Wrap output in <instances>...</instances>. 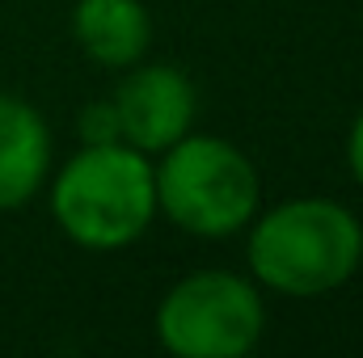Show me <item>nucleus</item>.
Here are the masks:
<instances>
[{"label": "nucleus", "instance_id": "nucleus-2", "mask_svg": "<svg viewBox=\"0 0 363 358\" xmlns=\"http://www.w3.org/2000/svg\"><path fill=\"white\" fill-rule=\"evenodd\" d=\"M51 215L60 232L89 253L135 245L157 219L152 156L123 139L81 144L51 178Z\"/></svg>", "mask_w": 363, "mask_h": 358}, {"label": "nucleus", "instance_id": "nucleus-5", "mask_svg": "<svg viewBox=\"0 0 363 358\" xmlns=\"http://www.w3.org/2000/svg\"><path fill=\"white\" fill-rule=\"evenodd\" d=\"M127 76L114 89V114H118V139L140 148L144 156L165 152L186 131H194L199 118V89L174 64H131Z\"/></svg>", "mask_w": 363, "mask_h": 358}, {"label": "nucleus", "instance_id": "nucleus-6", "mask_svg": "<svg viewBox=\"0 0 363 358\" xmlns=\"http://www.w3.org/2000/svg\"><path fill=\"white\" fill-rule=\"evenodd\" d=\"M51 173V127L47 118L13 97L0 93V211L26 207Z\"/></svg>", "mask_w": 363, "mask_h": 358}, {"label": "nucleus", "instance_id": "nucleus-9", "mask_svg": "<svg viewBox=\"0 0 363 358\" xmlns=\"http://www.w3.org/2000/svg\"><path fill=\"white\" fill-rule=\"evenodd\" d=\"M347 169H351V178L359 181L363 190V110L355 114V122L347 131Z\"/></svg>", "mask_w": 363, "mask_h": 358}, {"label": "nucleus", "instance_id": "nucleus-4", "mask_svg": "<svg viewBox=\"0 0 363 358\" xmlns=\"http://www.w3.org/2000/svg\"><path fill=\"white\" fill-rule=\"evenodd\" d=\"M157 342L178 358H241L262 342L267 304L254 278L194 270L157 304Z\"/></svg>", "mask_w": 363, "mask_h": 358}, {"label": "nucleus", "instance_id": "nucleus-3", "mask_svg": "<svg viewBox=\"0 0 363 358\" xmlns=\"http://www.w3.org/2000/svg\"><path fill=\"white\" fill-rule=\"evenodd\" d=\"M152 181H157V215L203 241H224L245 232V224L258 215L262 202V178L254 161L233 139L220 135L186 131L178 144L157 152Z\"/></svg>", "mask_w": 363, "mask_h": 358}, {"label": "nucleus", "instance_id": "nucleus-8", "mask_svg": "<svg viewBox=\"0 0 363 358\" xmlns=\"http://www.w3.org/2000/svg\"><path fill=\"white\" fill-rule=\"evenodd\" d=\"M77 131H81V144H114L118 139L114 101H93V105H85L81 118H77Z\"/></svg>", "mask_w": 363, "mask_h": 358}, {"label": "nucleus", "instance_id": "nucleus-7", "mask_svg": "<svg viewBox=\"0 0 363 358\" xmlns=\"http://www.w3.org/2000/svg\"><path fill=\"white\" fill-rule=\"evenodd\" d=\"M72 38L101 68H131L152 47V13L144 0H77Z\"/></svg>", "mask_w": 363, "mask_h": 358}, {"label": "nucleus", "instance_id": "nucleus-1", "mask_svg": "<svg viewBox=\"0 0 363 358\" xmlns=\"http://www.w3.org/2000/svg\"><path fill=\"white\" fill-rule=\"evenodd\" d=\"M245 228L250 278L287 299L330 295L363 266V224L338 198H287Z\"/></svg>", "mask_w": 363, "mask_h": 358}]
</instances>
